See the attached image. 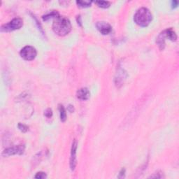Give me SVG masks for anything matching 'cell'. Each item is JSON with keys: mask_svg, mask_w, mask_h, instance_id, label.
<instances>
[{"mask_svg": "<svg viewBox=\"0 0 179 179\" xmlns=\"http://www.w3.org/2000/svg\"><path fill=\"white\" fill-rule=\"evenodd\" d=\"M95 4H96L99 7L103 8V9H106L108 8L111 5V3L109 1H95Z\"/></svg>", "mask_w": 179, "mask_h": 179, "instance_id": "13", "label": "cell"}, {"mask_svg": "<svg viewBox=\"0 0 179 179\" xmlns=\"http://www.w3.org/2000/svg\"><path fill=\"white\" fill-rule=\"evenodd\" d=\"M163 173H162V172H157V173H155L153 175L150 176L149 178H163V174H162Z\"/></svg>", "mask_w": 179, "mask_h": 179, "instance_id": "17", "label": "cell"}, {"mask_svg": "<svg viewBox=\"0 0 179 179\" xmlns=\"http://www.w3.org/2000/svg\"><path fill=\"white\" fill-rule=\"evenodd\" d=\"M77 141L74 140L71 145V158H70V168L71 171H74L76 167V150H77Z\"/></svg>", "mask_w": 179, "mask_h": 179, "instance_id": "6", "label": "cell"}, {"mask_svg": "<svg viewBox=\"0 0 179 179\" xmlns=\"http://www.w3.org/2000/svg\"><path fill=\"white\" fill-rule=\"evenodd\" d=\"M46 177H47V176H46V173H44V172H38L37 174H36V175L35 176V178H38V179H43V178H46Z\"/></svg>", "mask_w": 179, "mask_h": 179, "instance_id": "16", "label": "cell"}, {"mask_svg": "<svg viewBox=\"0 0 179 179\" xmlns=\"http://www.w3.org/2000/svg\"><path fill=\"white\" fill-rule=\"evenodd\" d=\"M59 111L60 115V120L62 122H64L67 119V113L64 107L62 105H59Z\"/></svg>", "mask_w": 179, "mask_h": 179, "instance_id": "12", "label": "cell"}, {"mask_svg": "<svg viewBox=\"0 0 179 179\" xmlns=\"http://www.w3.org/2000/svg\"><path fill=\"white\" fill-rule=\"evenodd\" d=\"M20 54L24 60H27V61H31V60H33L36 58V55H37V52L32 46H27L21 50Z\"/></svg>", "mask_w": 179, "mask_h": 179, "instance_id": "4", "label": "cell"}, {"mask_svg": "<svg viewBox=\"0 0 179 179\" xmlns=\"http://www.w3.org/2000/svg\"><path fill=\"white\" fill-rule=\"evenodd\" d=\"M44 115L46 118H51V117L53 116V111H52V110L51 109V108H48V109H46V111H45Z\"/></svg>", "mask_w": 179, "mask_h": 179, "instance_id": "18", "label": "cell"}, {"mask_svg": "<svg viewBox=\"0 0 179 179\" xmlns=\"http://www.w3.org/2000/svg\"><path fill=\"white\" fill-rule=\"evenodd\" d=\"M165 38H167L166 34H165V32L163 31L158 36V38H157L156 42L158 43L159 48L160 50H163L165 48Z\"/></svg>", "mask_w": 179, "mask_h": 179, "instance_id": "9", "label": "cell"}, {"mask_svg": "<svg viewBox=\"0 0 179 179\" xmlns=\"http://www.w3.org/2000/svg\"><path fill=\"white\" fill-rule=\"evenodd\" d=\"M23 25V21L21 18H16L13 19L11 22H9L7 24H5L1 26V32H11L13 30L18 29L22 27Z\"/></svg>", "mask_w": 179, "mask_h": 179, "instance_id": "3", "label": "cell"}, {"mask_svg": "<svg viewBox=\"0 0 179 179\" xmlns=\"http://www.w3.org/2000/svg\"><path fill=\"white\" fill-rule=\"evenodd\" d=\"M93 1H77L76 4H78V6L79 7L81 8H86L89 7L90 5L92 4Z\"/></svg>", "mask_w": 179, "mask_h": 179, "instance_id": "14", "label": "cell"}, {"mask_svg": "<svg viewBox=\"0 0 179 179\" xmlns=\"http://www.w3.org/2000/svg\"><path fill=\"white\" fill-rule=\"evenodd\" d=\"M90 93L89 90L86 88H82L77 91V98L81 100H87L90 98Z\"/></svg>", "mask_w": 179, "mask_h": 179, "instance_id": "8", "label": "cell"}, {"mask_svg": "<svg viewBox=\"0 0 179 179\" xmlns=\"http://www.w3.org/2000/svg\"><path fill=\"white\" fill-rule=\"evenodd\" d=\"M153 16L150 11L147 8H141L136 11L134 17V21L138 25L146 27L151 23Z\"/></svg>", "mask_w": 179, "mask_h": 179, "instance_id": "2", "label": "cell"}, {"mask_svg": "<svg viewBox=\"0 0 179 179\" xmlns=\"http://www.w3.org/2000/svg\"><path fill=\"white\" fill-rule=\"evenodd\" d=\"M53 29L58 36H66L71 30V23L67 18L59 16L53 22Z\"/></svg>", "mask_w": 179, "mask_h": 179, "instance_id": "1", "label": "cell"}, {"mask_svg": "<svg viewBox=\"0 0 179 179\" xmlns=\"http://www.w3.org/2000/svg\"><path fill=\"white\" fill-rule=\"evenodd\" d=\"M18 128L20 129V130H21V132H26L28 131V129H29V128H28L27 126L25 125H24V124H22V123H19L18 125Z\"/></svg>", "mask_w": 179, "mask_h": 179, "instance_id": "15", "label": "cell"}, {"mask_svg": "<svg viewBox=\"0 0 179 179\" xmlns=\"http://www.w3.org/2000/svg\"><path fill=\"white\" fill-rule=\"evenodd\" d=\"M178 2L177 1H171V5H172V8H176L177 7V6H178Z\"/></svg>", "mask_w": 179, "mask_h": 179, "instance_id": "19", "label": "cell"}, {"mask_svg": "<svg viewBox=\"0 0 179 179\" xmlns=\"http://www.w3.org/2000/svg\"><path fill=\"white\" fill-rule=\"evenodd\" d=\"M68 111L69 112H71V113H72L74 111V108H73V106L72 105H69V106H68Z\"/></svg>", "mask_w": 179, "mask_h": 179, "instance_id": "20", "label": "cell"}, {"mask_svg": "<svg viewBox=\"0 0 179 179\" xmlns=\"http://www.w3.org/2000/svg\"><path fill=\"white\" fill-rule=\"evenodd\" d=\"M97 29L104 35L108 34L111 33L112 27L111 26L106 22H97L96 24Z\"/></svg>", "mask_w": 179, "mask_h": 179, "instance_id": "7", "label": "cell"}, {"mask_svg": "<svg viewBox=\"0 0 179 179\" xmlns=\"http://www.w3.org/2000/svg\"><path fill=\"white\" fill-rule=\"evenodd\" d=\"M25 147L24 145H16V146L11 147V148H9L7 149H6L3 153V155L4 156H10V155H22L23 154L25 151Z\"/></svg>", "mask_w": 179, "mask_h": 179, "instance_id": "5", "label": "cell"}, {"mask_svg": "<svg viewBox=\"0 0 179 179\" xmlns=\"http://www.w3.org/2000/svg\"><path fill=\"white\" fill-rule=\"evenodd\" d=\"M165 34H166L167 38H168L169 39H170L171 41H176L177 35L172 28H169V29H167L166 30H165Z\"/></svg>", "mask_w": 179, "mask_h": 179, "instance_id": "10", "label": "cell"}, {"mask_svg": "<svg viewBox=\"0 0 179 179\" xmlns=\"http://www.w3.org/2000/svg\"><path fill=\"white\" fill-rule=\"evenodd\" d=\"M59 16H60L59 13L57 12V11H52V12L48 13V14H46L45 16H43L42 18H43V21H47L52 18L54 17V18H56L57 17H58Z\"/></svg>", "mask_w": 179, "mask_h": 179, "instance_id": "11", "label": "cell"}]
</instances>
